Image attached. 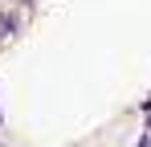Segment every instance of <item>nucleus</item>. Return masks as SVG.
Returning a JSON list of instances; mask_svg holds the SVG:
<instances>
[{"label": "nucleus", "instance_id": "2", "mask_svg": "<svg viewBox=\"0 0 151 147\" xmlns=\"http://www.w3.org/2000/svg\"><path fill=\"white\" fill-rule=\"evenodd\" d=\"M135 147H151V135H139V143Z\"/></svg>", "mask_w": 151, "mask_h": 147}, {"label": "nucleus", "instance_id": "4", "mask_svg": "<svg viewBox=\"0 0 151 147\" xmlns=\"http://www.w3.org/2000/svg\"><path fill=\"white\" fill-rule=\"evenodd\" d=\"M17 4H33V0H17Z\"/></svg>", "mask_w": 151, "mask_h": 147}, {"label": "nucleus", "instance_id": "3", "mask_svg": "<svg viewBox=\"0 0 151 147\" xmlns=\"http://www.w3.org/2000/svg\"><path fill=\"white\" fill-rule=\"evenodd\" d=\"M143 131H147V135H151V115H147V122H143Z\"/></svg>", "mask_w": 151, "mask_h": 147}, {"label": "nucleus", "instance_id": "1", "mask_svg": "<svg viewBox=\"0 0 151 147\" xmlns=\"http://www.w3.org/2000/svg\"><path fill=\"white\" fill-rule=\"evenodd\" d=\"M17 29H21V21H17V17H8V12H0V37H12Z\"/></svg>", "mask_w": 151, "mask_h": 147}]
</instances>
